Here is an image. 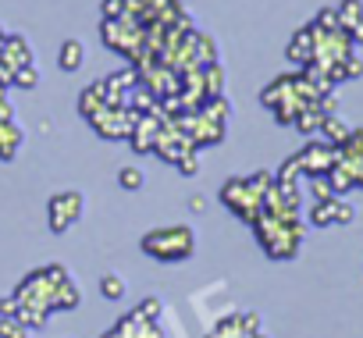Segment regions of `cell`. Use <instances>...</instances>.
<instances>
[{
	"label": "cell",
	"instance_id": "obj_1",
	"mask_svg": "<svg viewBox=\"0 0 363 338\" xmlns=\"http://www.w3.org/2000/svg\"><path fill=\"white\" fill-rule=\"evenodd\" d=\"M274 186V175L257 171V175H242V179H228L221 186V203L246 225H253L264 210V193Z\"/></svg>",
	"mask_w": 363,
	"mask_h": 338
},
{
	"label": "cell",
	"instance_id": "obj_2",
	"mask_svg": "<svg viewBox=\"0 0 363 338\" xmlns=\"http://www.w3.org/2000/svg\"><path fill=\"white\" fill-rule=\"evenodd\" d=\"M143 253L160 260V264H182L196 253V232L189 225H164V228H153L139 239Z\"/></svg>",
	"mask_w": 363,
	"mask_h": 338
},
{
	"label": "cell",
	"instance_id": "obj_3",
	"mask_svg": "<svg viewBox=\"0 0 363 338\" xmlns=\"http://www.w3.org/2000/svg\"><path fill=\"white\" fill-rule=\"evenodd\" d=\"M250 228L257 232V242L264 246V253L274 257V260L296 257V249H299V242H303V225H299V221H281V218L260 214Z\"/></svg>",
	"mask_w": 363,
	"mask_h": 338
},
{
	"label": "cell",
	"instance_id": "obj_4",
	"mask_svg": "<svg viewBox=\"0 0 363 338\" xmlns=\"http://www.w3.org/2000/svg\"><path fill=\"white\" fill-rule=\"evenodd\" d=\"M82 210H86V196H82L79 189L54 193L50 203H47V225H50V232H54V235H65L72 225H79Z\"/></svg>",
	"mask_w": 363,
	"mask_h": 338
},
{
	"label": "cell",
	"instance_id": "obj_5",
	"mask_svg": "<svg viewBox=\"0 0 363 338\" xmlns=\"http://www.w3.org/2000/svg\"><path fill=\"white\" fill-rule=\"evenodd\" d=\"M296 160H299V171L306 179H320V175H328L331 167L338 164V150L331 142H306L296 153Z\"/></svg>",
	"mask_w": 363,
	"mask_h": 338
},
{
	"label": "cell",
	"instance_id": "obj_6",
	"mask_svg": "<svg viewBox=\"0 0 363 338\" xmlns=\"http://www.w3.org/2000/svg\"><path fill=\"white\" fill-rule=\"evenodd\" d=\"M160 128H164V121H160V118H153V114H143V118H135V125H132V132H128V139H132V150H135V153H150V150L157 146V135H160Z\"/></svg>",
	"mask_w": 363,
	"mask_h": 338
},
{
	"label": "cell",
	"instance_id": "obj_7",
	"mask_svg": "<svg viewBox=\"0 0 363 338\" xmlns=\"http://www.w3.org/2000/svg\"><path fill=\"white\" fill-rule=\"evenodd\" d=\"M0 61L8 68H26V64H33V47L22 36H4V43H0Z\"/></svg>",
	"mask_w": 363,
	"mask_h": 338
},
{
	"label": "cell",
	"instance_id": "obj_8",
	"mask_svg": "<svg viewBox=\"0 0 363 338\" xmlns=\"http://www.w3.org/2000/svg\"><path fill=\"white\" fill-rule=\"evenodd\" d=\"M26 142V132L15 125V118H0V160H15Z\"/></svg>",
	"mask_w": 363,
	"mask_h": 338
},
{
	"label": "cell",
	"instance_id": "obj_9",
	"mask_svg": "<svg viewBox=\"0 0 363 338\" xmlns=\"http://www.w3.org/2000/svg\"><path fill=\"white\" fill-rule=\"evenodd\" d=\"M289 61L299 64V68H310V64H313V26L299 29V33L289 40Z\"/></svg>",
	"mask_w": 363,
	"mask_h": 338
},
{
	"label": "cell",
	"instance_id": "obj_10",
	"mask_svg": "<svg viewBox=\"0 0 363 338\" xmlns=\"http://www.w3.org/2000/svg\"><path fill=\"white\" fill-rule=\"evenodd\" d=\"M107 107V89H104V82H96V86H89L82 96H79V111L86 114V118H93V114H100Z\"/></svg>",
	"mask_w": 363,
	"mask_h": 338
},
{
	"label": "cell",
	"instance_id": "obj_11",
	"mask_svg": "<svg viewBox=\"0 0 363 338\" xmlns=\"http://www.w3.org/2000/svg\"><path fill=\"white\" fill-rule=\"evenodd\" d=\"M57 61H61V68H65V72H79V68H82V61H86V47H82L79 40H65V43H61Z\"/></svg>",
	"mask_w": 363,
	"mask_h": 338
},
{
	"label": "cell",
	"instance_id": "obj_12",
	"mask_svg": "<svg viewBox=\"0 0 363 338\" xmlns=\"http://www.w3.org/2000/svg\"><path fill=\"white\" fill-rule=\"evenodd\" d=\"M324 118H328V114L320 111V103H310V107H303V111H299V118H296L292 125H296L303 135H313V132H320Z\"/></svg>",
	"mask_w": 363,
	"mask_h": 338
},
{
	"label": "cell",
	"instance_id": "obj_13",
	"mask_svg": "<svg viewBox=\"0 0 363 338\" xmlns=\"http://www.w3.org/2000/svg\"><path fill=\"white\" fill-rule=\"evenodd\" d=\"M310 225H313V228H331V225H338V196H335V200H324V203H313Z\"/></svg>",
	"mask_w": 363,
	"mask_h": 338
},
{
	"label": "cell",
	"instance_id": "obj_14",
	"mask_svg": "<svg viewBox=\"0 0 363 338\" xmlns=\"http://www.w3.org/2000/svg\"><path fill=\"white\" fill-rule=\"evenodd\" d=\"M349 132H352V128H349L338 114H328L324 125H320V135H324V142H331V146H342V142L349 139Z\"/></svg>",
	"mask_w": 363,
	"mask_h": 338
},
{
	"label": "cell",
	"instance_id": "obj_15",
	"mask_svg": "<svg viewBox=\"0 0 363 338\" xmlns=\"http://www.w3.org/2000/svg\"><path fill=\"white\" fill-rule=\"evenodd\" d=\"M338 18H342V29H352L363 22V0H342L338 4Z\"/></svg>",
	"mask_w": 363,
	"mask_h": 338
},
{
	"label": "cell",
	"instance_id": "obj_16",
	"mask_svg": "<svg viewBox=\"0 0 363 338\" xmlns=\"http://www.w3.org/2000/svg\"><path fill=\"white\" fill-rule=\"evenodd\" d=\"M29 324L22 317H0V338H29Z\"/></svg>",
	"mask_w": 363,
	"mask_h": 338
},
{
	"label": "cell",
	"instance_id": "obj_17",
	"mask_svg": "<svg viewBox=\"0 0 363 338\" xmlns=\"http://www.w3.org/2000/svg\"><path fill=\"white\" fill-rule=\"evenodd\" d=\"M118 186L128 189V193H135V189L146 186V175L139 171V167H121V171H118Z\"/></svg>",
	"mask_w": 363,
	"mask_h": 338
},
{
	"label": "cell",
	"instance_id": "obj_18",
	"mask_svg": "<svg viewBox=\"0 0 363 338\" xmlns=\"http://www.w3.org/2000/svg\"><path fill=\"white\" fill-rule=\"evenodd\" d=\"M11 86H18V89H36V86H40V72H36V64L15 68V79H11Z\"/></svg>",
	"mask_w": 363,
	"mask_h": 338
},
{
	"label": "cell",
	"instance_id": "obj_19",
	"mask_svg": "<svg viewBox=\"0 0 363 338\" xmlns=\"http://www.w3.org/2000/svg\"><path fill=\"white\" fill-rule=\"evenodd\" d=\"M100 292H104V299H121L125 295V278L121 274H104L100 278Z\"/></svg>",
	"mask_w": 363,
	"mask_h": 338
},
{
	"label": "cell",
	"instance_id": "obj_20",
	"mask_svg": "<svg viewBox=\"0 0 363 338\" xmlns=\"http://www.w3.org/2000/svg\"><path fill=\"white\" fill-rule=\"evenodd\" d=\"M317 29H324V33H338L342 29V18H338V8H324L320 15H317V22H313Z\"/></svg>",
	"mask_w": 363,
	"mask_h": 338
},
{
	"label": "cell",
	"instance_id": "obj_21",
	"mask_svg": "<svg viewBox=\"0 0 363 338\" xmlns=\"http://www.w3.org/2000/svg\"><path fill=\"white\" fill-rule=\"evenodd\" d=\"M196 167H200V153H196V150H189V153L178 157V171H182V175H196Z\"/></svg>",
	"mask_w": 363,
	"mask_h": 338
},
{
	"label": "cell",
	"instance_id": "obj_22",
	"mask_svg": "<svg viewBox=\"0 0 363 338\" xmlns=\"http://www.w3.org/2000/svg\"><path fill=\"white\" fill-rule=\"evenodd\" d=\"M0 317H18V299H15V295L0 299Z\"/></svg>",
	"mask_w": 363,
	"mask_h": 338
},
{
	"label": "cell",
	"instance_id": "obj_23",
	"mask_svg": "<svg viewBox=\"0 0 363 338\" xmlns=\"http://www.w3.org/2000/svg\"><path fill=\"white\" fill-rule=\"evenodd\" d=\"M0 118H15V107H11V100H8V89L0 86Z\"/></svg>",
	"mask_w": 363,
	"mask_h": 338
},
{
	"label": "cell",
	"instance_id": "obj_24",
	"mask_svg": "<svg viewBox=\"0 0 363 338\" xmlns=\"http://www.w3.org/2000/svg\"><path fill=\"white\" fill-rule=\"evenodd\" d=\"M203 207H207V203H203V196H189V210H196V214H200Z\"/></svg>",
	"mask_w": 363,
	"mask_h": 338
},
{
	"label": "cell",
	"instance_id": "obj_25",
	"mask_svg": "<svg viewBox=\"0 0 363 338\" xmlns=\"http://www.w3.org/2000/svg\"><path fill=\"white\" fill-rule=\"evenodd\" d=\"M29 338H33V334H29Z\"/></svg>",
	"mask_w": 363,
	"mask_h": 338
}]
</instances>
